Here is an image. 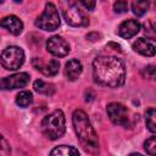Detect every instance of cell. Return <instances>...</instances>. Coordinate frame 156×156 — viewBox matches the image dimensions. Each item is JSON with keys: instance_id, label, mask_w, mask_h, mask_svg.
Here are the masks:
<instances>
[{"instance_id": "cell-1", "label": "cell", "mask_w": 156, "mask_h": 156, "mask_svg": "<svg viewBox=\"0 0 156 156\" xmlns=\"http://www.w3.org/2000/svg\"><path fill=\"white\" fill-rule=\"evenodd\" d=\"M93 77L100 85L119 88L126 80L124 63L115 56H98L93 61Z\"/></svg>"}, {"instance_id": "cell-2", "label": "cell", "mask_w": 156, "mask_h": 156, "mask_svg": "<svg viewBox=\"0 0 156 156\" xmlns=\"http://www.w3.org/2000/svg\"><path fill=\"white\" fill-rule=\"evenodd\" d=\"M72 119H73V127H74L76 134L80 144L83 145V147L89 152H94L99 150L98 134L94 130L87 113L82 110H76L73 112Z\"/></svg>"}, {"instance_id": "cell-3", "label": "cell", "mask_w": 156, "mask_h": 156, "mask_svg": "<svg viewBox=\"0 0 156 156\" xmlns=\"http://www.w3.org/2000/svg\"><path fill=\"white\" fill-rule=\"evenodd\" d=\"M43 134L50 139L56 140L65 134L66 130V118L61 110H55L50 115L45 116L41 121Z\"/></svg>"}, {"instance_id": "cell-4", "label": "cell", "mask_w": 156, "mask_h": 156, "mask_svg": "<svg viewBox=\"0 0 156 156\" xmlns=\"http://www.w3.org/2000/svg\"><path fill=\"white\" fill-rule=\"evenodd\" d=\"M60 23H61V20H60L58 11H57L56 6L52 2H46L45 4L44 12L34 22V24L39 29L49 30V32H52V30L57 29L60 27Z\"/></svg>"}, {"instance_id": "cell-5", "label": "cell", "mask_w": 156, "mask_h": 156, "mask_svg": "<svg viewBox=\"0 0 156 156\" xmlns=\"http://www.w3.org/2000/svg\"><path fill=\"white\" fill-rule=\"evenodd\" d=\"M0 62L5 69L16 71L24 62V51L18 46H7L0 54Z\"/></svg>"}, {"instance_id": "cell-6", "label": "cell", "mask_w": 156, "mask_h": 156, "mask_svg": "<svg viewBox=\"0 0 156 156\" xmlns=\"http://www.w3.org/2000/svg\"><path fill=\"white\" fill-rule=\"evenodd\" d=\"M62 13L66 22L72 27H85L89 23L85 13L72 1L66 0L62 4Z\"/></svg>"}, {"instance_id": "cell-7", "label": "cell", "mask_w": 156, "mask_h": 156, "mask_svg": "<svg viewBox=\"0 0 156 156\" xmlns=\"http://www.w3.org/2000/svg\"><path fill=\"white\" fill-rule=\"evenodd\" d=\"M110 121L116 126L127 127L129 123V112L127 107L119 102H110L106 107Z\"/></svg>"}, {"instance_id": "cell-8", "label": "cell", "mask_w": 156, "mask_h": 156, "mask_svg": "<svg viewBox=\"0 0 156 156\" xmlns=\"http://www.w3.org/2000/svg\"><path fill=\"white\" fill-rule=\"evenodd\" d=\"M28 82H29L28 73L26 72L15 73L0 79V90H13V89L23 88L28 84Z\"/></svg>"}, {"instance_id": "cell-9", "label": "cell", "mask_w": 156, "mask_h": 156, "mask_svg": "<svg viewBox=\"0 0 156 156\" xmlns=\"http://www.w3.org/2000/svg\"><path fill=\"white\" fill-rule=\"evenodd\" d=\"M46 50L56 56V57H63L68 55L69 52V44L60 35H52L46 40Z\"/></svg>"}, {"instance_id": "cell-10", "label": "cell", "mask_w": 156, "mask_h": 156, "mask_svg": "<svg viewBox=\"0 0 156 156\" xmlns=\"http://www.w3.org/2000/svg\"><path fill=\"white\" fill-rule=\"evenodd\" d=\"M133 50L136 51L138 54L143 56L151 57L156 52V44L154 39H145V38H139L136 41L133 43Z\"/></svg>"}, {"instance_id": "cell-11", "label": "cell", "mask_w": 156, "mask_h": 156, "mask_svg": "<svg viewBox=\"0 0 156 156\" xmlns=\"http://www.w3.org/2000/svg\"><path fill=\"white\" fill-rule=\"evenodd\" d=\"M32 65H33V67L35 69L40 71L45 76H55L58 72V68H60V62L57 60H55V58L50 60L48 63H44L41 58L34 57L32 60Z\"/></svg>"}, {"instance_id": "cell-12", "label": "cell", "mask_w": 156, "mask_h": 156, "mask_svg": "<svg viewBox=\"0 0 156 156\" xmlns=\"http://www.w3.org/2000/svg\"><path fill=\"white\" fill-rule=\"evenodd\" d=\"M140 30V23L136 20H127L122 22L118 27V35L123 39H129L134 35H136Z\"/></svg>"}, {"instance_id": "cell-13", "label": "cell", "mask_w": 156, "mask_h": 156, "mask_svg": "<svg viewBox=\"0 0 156 156\" xmlns=\"http://www.w3.org/2000/svg\"><path fill=\"white\" fill-rule=\"evenodd\" d=\"M0 27L6 28L13 35H18L23 30V22L17 16L10 15V16H6V17L0 20Z\"/></svg>"}, {"instance_id": "cell-14", "label": "cell", "mask_w": 156, "mask_h": 156, "mask_svg": "<svg viewBox=\"0 0 156 156\" xmlns=\"http://www.w3.org/2000/svg\"><path fill=\"white\" fill-rule=\"evenodd\" d=\"M83 71V65L79 60L72 58L69 60L65 66V74L68 80H76Z\"/></svg>"}, {"instance_id": "cell-15", "label": "cell", "mask_w": 156, "mask_h": 156, "mask_svg": "<svg viewBox=\"0 0 156 156\" xmlns=\"http://www.w3.org/2000/svg\"><path fill=\"white\" fill-rule=\"evenodd\" d=\"M33 88L37 93L41 95H52L55 93V85L48 82H44L41 79H38L33 83Z\"/></svg>"}, {"instance_id": "cell-16", "label": "cell", "mask_w": 156, "mask_h": 156, "mask_svg": "<svg viewBox=\"0 0 156 156\" xmlns=\"http://www.w3.org/2000/svg\"><path fill=\"white\" fill-rule=\"evenodd\" d=\"M150 7L149 0H132V11L136 16H144Z\"/></svg>"}, {"instance_id": "cell-17", "label": "cell", "mask_w": 156, "mask_h": 156, "mask_svg": "<svg viewBox=\"0 0 156 156\" xmlns=\"http://www.w3.org/2000/svg\"><path fill=\"white\" fill-rule=\"evenodd\" d=\"M33 101V95L28 90H22L16 95V104L20 107H27L32 104Z\"/></svg>"}, {"instance_id": "cell-18", "label": "cell", "mask_w": 156, "mask_h": 156, "mask_svg": "<svg viewBox=\"0 0 156 156\" xmlns=\"http://www.w3.org/2000/svg\"><path fill=\"white\" fill-rule=\"evenodd\" d=\"M50 154L60 155V156H69V155H79V151L78 149L69 146V145H60V146H56Z\"/></svg>"}, {"instance_id": "cell-19", "label": "cell", "mask_w": 156, "mask_h": 156, "mask_svg": "<svg viewBox=\"0 0 156 156\" xmlns=\"http://www.w3.org/2000/svg\"><path fill=\"white\" fill-rule=\"evenodd\" d=\"M155 116H156V111H155L154 107H150V108L146 110V112H145V123H146L147 129H149L151 133H155V132H156Z\"/></svg>"}, {"instance_id": "cell-20", "label": "cell", "mask_w": 156, "mask_h": 156, "mask_svg": "<svg viewBox=\"0 0 156 156\" xmlns=\"http://www.w3.org/2000/svg\"><path fill=\"white\" fill-rule=\"evenodd\" d=\"M144 149L149 155H155L156 154V139L155 136H150L149 139H146V141L144 143Z\"/></svg>"}, {"instance_id": "cell-21", "label": "cell", "mask_w": 156, "mask_h": 156, "mask_svg": "<svg viewBox=\"0 0 156 156\" xmlns=\"http://www.w3.org/2000/svg\"><path fill=\"white\" fill-rule=\"evenodd\" d=\"M113 10L116 13H124L128 11V2L126 0H116L113 2Z\"/></svg>"}, {"instance_id": "cell-22", "label": "cell", "mask_w": 156, "mask_h": 156, "mask_svg": "<svg viewBox=\"0 0 156 156\" xmlns=\"http://www.w3.org/2000/svg\"><path fill=\"white\" fill-rule=\"evenodd\" d=\"M10 152H11L10 144H9L7 140L0 134V155H9Z\"/></svg>"}, {"instance_id": "cell-23", "label": "cell", "mask_w": 156, "mask_h": 156, "mask_svg": "<svg viewBox=\"0 0 156 156\" xmlns=\"http://www.w3.org/2000/svg\"><path fill=\"white\" fill-rule=\"evenodd\" d=\"M144 74H145L146 78L154 79V78H155V66H154V65H150V66L145 67V69H144Z\"/></svg>"}, {"instance_id": "cell-24", "label": "cell", "mask_w": 156, "mask_h": 156, "mask_svg": "<svg viewBox=\"0 0 156 156\" xmlns=\"http://www.w3.org/2000/svg\"><path fill=\"white\" fill-rule=\"evenodd\" d=\"M87 10H89V11H91V10H94V7H95V4H96V0H78Z\"/></svg>"}, {"instance_id": "cell-25", "label": "cell", "mask_w": 156, "mask_h": 156, "mask_svg": "<svg viewBox=\"0 0 156 156\" xmlns=\"http://www.w3.org/2000/svg\"><path fill=\"white\" fill-rule=\"evenodd\" d=\"M108 46H112L113 50L121 51V46H119V44H116V43H108Z\"/></svg>"}, {"instance_id": "cell-26", "label": "cell", "mask_w": 156, "mask_h": 156, "mask_svg": "<svg viewBox=\"0 0 156 156\" xmlns=\"http://www.w3.org/2000/svg\"><path fill=\"white\" fill-rule=\"evenodd\" d=\"M15 2H22V0H13Z\"/></svg>"}]
</instances>
